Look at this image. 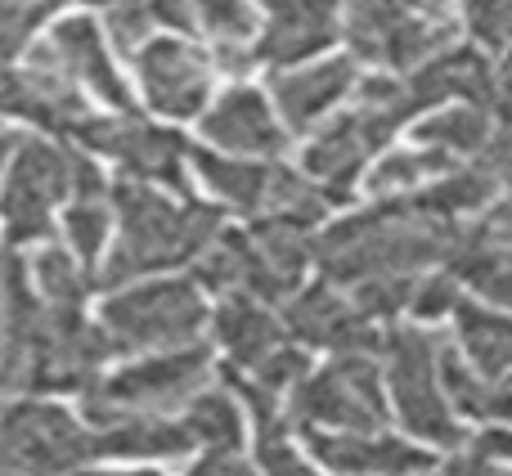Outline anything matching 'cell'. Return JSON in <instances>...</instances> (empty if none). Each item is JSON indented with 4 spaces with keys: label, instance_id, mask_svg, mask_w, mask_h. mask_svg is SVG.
Masks as SVG:
<instances>
[{
    "label": "cell",
    "instance_id": "1",
    "mask_svg": "<svg viewBox=\"0 0 512 476\" xmlns=\"http://www.w3.org/2000/svg\"><path fill=\"white\" fill-rule=\"evenodd\" d=\"M454 234L459 225L418 212L409 198H378L315 234V270L342 292L369 279H418L441 270Z\"/></svg>",
    "mask_w": 512,
    "mask_h": 476
},
{
    "label": "cell",
    "instance_id": "2",
    "mask_svg": "<svg viewBox=\"0 0 512 476\" xmlns=\"http://www.w3.org/2000/svg\"><path fill=\"white\" fill-rule=\"evenodd\" d=\"M108 207H113L117 234L104 265L95 270V292H113L126 288V283L185 270L225 225V212L216 203L180 198L126 176L108 185Z\"/></svg>",
    "mask_w": 512,
    "mask_h": 476
},
{
    "label": "cell",
    "instance_id": "3",
    "mask_svg": "<svg viewBox=\"0 0 512 476\" xmlns=\"http://www.w3.org/2000/svg\"><path fill=\"white\" fill-rule=\"evenodd\" d=\"M445 328L414 324V319H396L382 333V387H387V409L400 418L409 441L427 445V450L454 454L468 445V427L450 409L441 391V346Z\"/></svg>",
    "mask_w": 512,
    "mask_h": 476
},
{
    "label": "cell",
    "instance_id": "4",
    "mask_svg": "<svg viewBox=\"0 0 512 476\" xmlns=\"http://www.w3.org/2000/svg\"><path fill=\"white\" fill-rule=\"evenodd\" d=\"M216 378V355L212 346L194 342L180 351L158 355H135L117 373H99L86 391H81V423L90 432L113 427L122 418H171L207 391Z\"/></svg>",
    "mask_w": 512,
    "mask_h": 476
},
{
    "label": "cell",
    "instance_id": "5",
    "mask_svg": "<svg viewBox=\"0 0 512 476\" xmlns=\"http://www.w3.org/2000/svg\"><path fill=\"white\" fill-rule=\"evenodd\" d=\"M207 292L194 279H140L113 288L99 310V333L108 337L113 355H158L203 342L207 333Z\"/></svg>",
    "mask_w": 512,
    "mask_h": 476
},
{
    "label": "cell",
    "instance_id": "6",
    "mask_svg": "<svg viewBox=\"0 0 512 476\" xmlns=\"http://www.w3.org/2000/svg\"><path fill=\"white\" fill-rule=\"evenodd\" d=\"M77 162L81 149L63 140H14L5 158V180H0V234L5 247L45 243L54 234V212L77 189Z\"/></svg>",
    "mask_w": 512,
    "mask_h": 476
},
{
    "label": "cell",
    "instance_id": "7",
    "mask_svg": "<svg viewBox=\"0 0 512 476\" xmlns=\"http://www.w3.org/2000/svg\"><path fill=\"white\" fill-rule=\"evenodd\" d=\"M292 432H382L391 423L382 364L373 355H333L283 396Z\"/></svg>",
    "mask_w": 512,
    "mask_h": 476
},
{
    "label": "cell",
    "instance_id": "8",
    "mask_svg": "<svg viewBox=\"0 0 512 476\" xmlns=\"http://www.w3.org/2000/svg\"><path fill=\"white\" fill-rule=\"evenodd\" d=\"M68 144H77L90 158L117 162L126 180L194 198L189 194V140L171 126H158L140 113H90L68 131Z\"/></svg>",
    "mask_w": 512,
    "mask_h": 476
},
{
    "label": "cell",
    "instance_id": "9",
    "mask_svg": "<svg viewBox=\"0 0 512 476\" xmlns=\"http://www.w3.org/2000/svg\"><path fill=\"white\" fill-rule=\"evenodd\" d=\"M342 41L355 63L405 77L432 54L450 50L459 41V23H432L405 0H342Z\"/></svg>",
    "mask_w": 512,
    "mask_h": 476
},
{
    "label": "cell",
    "instance_id": "10",
    "mask_svg": "<svg viewBox=\"0 0 512 476\" xmlns=\"http://www.w3.org/2000/svg\"><path fill=\"white\" fill-rule=\"evenodd\" d=\"M396 131L400 126L387 113H378V108H369L364 99L351 95L315 135H306L297 171L342 207L360 189V176L369 171V162L382 149H391Z\"/></svg>",
    "mask_w": 512,
    "mask_h": 476
},
{
    "label": "cell",
    "instance_id": "11",
    "mask_svg": "<svg viewBox=\"0 0 512 476\" xmlns=\"http://www.w3.org/2000/svg\"><path fill=\"white\" fill-rule=\"evenodd\" d=\"M95 463V436L54 400H14L0 409V468L18 476H59Z\"/></svg>",
    "mask_w": 512,
    "mask_h": 476
},
{
    "label": "cell",
    "instance_id": "12",
    "mask_svg": "<svg viewBox=\"0 0 512 476\" xmlns=\"http://www.w3.org/2000/svg\"><path fill=\"white\" fill-rule=\"evenodd\" d=\"M113 360V346L90 324L86 310H50L41 306L27 342V378L23 391H86Z\"/></svg>",
    "mask_w": 512,
    "mask_h": 476
},
{
    "label": "cell",
    "instance_id": "13",
    "mask_svg": "<svg viewBox=\"0 0 512 476\" xmlns=\"http://www.w3.org/2000/svg\"><path fill=\"white\" fill-rule=\"evenodd\" d=\"M135 81L144 104L167 122H194L212 104L216 63L203 41H189L176 32H158L131 54Z\"/></svg>",
    "mask_w": 512,
    "mask_h": 476
},
{
    "label": "cell",
    "instance_id": "14",
    "mask_svg": "<svg viewBox=\"0 0 512 476\" xmlns=\"http://www.w3.org/2000/svg\"><path fill=\"white\" fill-rule=\"evenodd\" d=\"M279 324L306 351H328V355H382V333L387 328L373 324L342 288H333L328 279L301 283L292 297H283Z\"/></svg>",
    "mask_w": 512,
    "mask_h": 476
},
{
    "label": "cell",
    "instance_id": "15",
    "mask_svg": "<svg viewBox=\"0 0 512 476\" xmlns=\"http://www.w3.org/2000/svg\"><path fill=\"white\" fill-rule=\"evenodd\" d=\"M333 45H342V0H261L248 54L252 68L283 72L324 59Z\"/></svg>",
    "mask_w": 512,
    "mask_h": 476
},
{
    "label": "cell",
    "instance_id": "16",
    "mask_svg": "<svg viewBox=\"0 0 512 476\" xmlns=\"http://www.w3.org/2000/svg\"><path fill=\"white\" fill-rule=\"evenodd\" d=\"M198 135H203V149L252 162H283L292 149V135L283 131L265 90L248 81H234L198 113Z\"/></svg>",
    "mask_w": 512,
    "mask_h": 476
},
{
    "label": "cell",
    "instance_id": "17",
    "mask_svg": "<svg viewBox=\"0 0 512 476\" xmlns=\"http://www.w3.org/2000/svg\"><path fill=\"white\" fill-rule=\"evenodd\" d=\"M355 77H360V68H355L351 54H324V59H315V63H297V68L270 72L265 99H270V108L279 113L283 131H288L292 140H297V135L306 140V135H315L319 126L351 99Z\"/></svg>",
    "mask_w": 512,
    "mask_h": 476
},
{
    "label": "cell",
    "instance_id": "18",
    "mask_svg": "<svg viewBox=\"0 0 512 476\" xmlns=\"http://www.w3.org/2000/svg\"><path fill=\"white\" fill-rule=\"evenodd\" d=\"M306 459L337 476H423L436 468V454L409 436L382 432H297Z\"/></svg>",
    "mask_w": 512,
    "mask_h": 476
},
{
    "label": "cell",
    "instance_id": "19",
    "mask_svg": "<svg viewBox=\"0 0 512 476\" xmlns=\"http://www.w3.org/2000/svg\"><path fill=\"white\" fill-rule=\"evenodd\" d=\"M41 45L54 54V63L68 72V81L86 99L104 104L108 113H135L131 86H126L122 68H117V59H113V45L104 41L95 18H86V14L63 18V23L50 27V36H45Z\"/></svg>",
    "mask_w": 512,
    "mask_h": 476
},
{
    "label": "cell",
    "instance_id": "20",
    "mask_svg": "<svg viewBox=\"0 0 512 476\" xmlns=\"http://www.w3.org/2000/svg\"><path fill=\"white\" fill-rule=\"evenodd\" d=\"M499 72H504V63L490 59L481 45L454 41L450 50L432 54L423 68L405 72V95H409V108H414V122L441 104H472V108H486L490 113Z\"/></svg>",
    "mask_w": 512,
    "mask_h": 476
},
{
    "label": "cell",
    "instance_id": "21",
    "mask_svg": "<svg viewBox=\"0 0 512 476\" xmlns=\"http://www.w3.org/2000/svg\"><path fill=\"white\" fill-rule=\"evenodd\" d=\"M441 270L459 283L463 297L512 310V238L486 230L481 221L459 225Z\"/></svg>",
    "mask_w": 512,
    "mask_h": 476
},
{
    "label": "cell",
    "instance_id": "22",
    "mask_svg": "<svg viewBox=\"0 0 512 476\" xmlns=\"http://www.w3.org/2000/svg\"><path fill=\"white\" fill-rule=\"evenodd\" d=\"M207 328H212L216 346L225 351V369L230 373H256L279 346L292 342L279 324V310L252 297H216Z\"/></svg>",
    "mask_w": 512,
    "mask_h": 476
},
{
    "label": "cell",
    "instance_id": "23",
    "mask_svg": "<svg viewBox=\"0 0 512 476\" xmlns=\"http://www.w3.org/2000/svg\"><path fill=\"white\" fill-rule=\"evenodd\" d=\"M189 176L203 180V189L216 198L221 212H234L243 221H261L265 198H270V180H274V162L230 158V153L189 144Z\"/></svg>",
    "mask_w": 512,
    "mask_h": 476
},
{
    "label": "cell",
    "instance_id": "24",
    "mask_svg": "<svg viewBox=\"0 0 512 476\" xmlns=\"http://www.w3.org/2000/svg\"><path fill=\"white\" fill-rule=\"evenodd\" d=\"M194 18V36L207 45L216 72L243 81L252 72V36H256V5L252 0H185Z\"/></svg>",
    "mask_w": 512,
    "mask_h": 476
},
{
    "label": "cell",
    "instance_id": "25",
    "mask_svg": "<svg viewBox=\"0 0 512 476\" xmlns=\"http://www.w3.org/2000/svg\"><path fill=\"white\" fill-rule=\"evenodd\" d=\"M454 351L481 373V378H504L512 373V315L499 306H481L472 297H459L450 310Z\"/></svg>",
    "mask_w": 512,
    "mask_h": 476
},
{
    "label": "cell",
    "instance_id": "26",
    "mask_svg": "<svg viewBox=\"0 0 512 476\" xmlns=\"http://www.w3.org/2000/svg\"><path fill=\"white\" fill-rule=\"evenodd\" d=\"M95 436V459H185L194 454V441H189L185 423L176 414L171 418H122L113 427H99Z\"/></svg>",
    "mask_w": 512,
    "mask_h": 476
},
{
    "label": "cell",
    "instance_id": "27",
    "mask_svg": "<svg viewBox=\"0 0 512 476\" xmlns=\"http://www.w3.org/2000/svg\"><path fill=\"white\" fill-rule=\"evenodd\" d=\"M414 144L423 149H436L454 162H472L490 149L495 140V122H490L486 108H472V104H441L432 113H423L414 122Z\"/></svg>",
    "mask_w": 512,
    "mask_h": 476
},
{
    "label": "cell",
    "instance_id": "28",
    "mask_svg": "<svg viewBox=\"0 0 512 476\" xmlns=\"http://www.w3.org/2000/svg\"><path fill=\"white\" fill-rule=\"evenodd\" d=\"M27 283H32L36 301L50 310H86V297L95 292V274L54 238L36 243L32 261H27Z\"/></svg>",
    "mask_w": 512,
    "mask_h": 476
},
{
    "label": "cell",
    "instance_id": "29",
    "mask_svg": "<svg viewBox=\"0 0 512 476\" xmlns=\"http://www.w3.org/2000/svg\"><path fill=\"white\" fill-rule=\"evenodd\" d=\"M454 167V158L436 149H423V144H409V149H382L378 158L369 162V171L360 176V189L378 203V198H409L423 185H432L436 176Z\"/></svg>",
    "mask_w": 512,
    "mask_h": 476
},
{
    "label": "cell",
    "instance_id": "30",
    "mask_svg": "<svg viewBox=\"0 0 512 476\" xmlns=\"http://www.w3.org/2000/svg\"><path fill=\"white\" fill-rule=\"evenodd\" d=\"M176 418L185 423L194 450H239L243 436H248V414H243L239 396L230 387L198 391Z\"/></svg>",
    "mask_w": 512,
    "mask_h": 476
},
{
    "label": "cell",
    "instance_id": "31",
    "mask_svg": "<svg viewBox=\"0 0 512 476\" xmlns=\"http://www.w3.org/2000/svg\"><path fill=\"white\" fill-rule=\"evenodd\" d=\"M68 5H99L108 0H0V68H14L27 54V45L36 41L45 23L54 14H63Z\"/></svg>",
    "mask_w": 512,
    "mask_h": 476
},
{
    "label": "cell",
    "instance_id": "32",
    "mask_svg": "<svg viewBox=\"0 0 512 476\" xmlns=\"http://www.w3.org/2000/svg\"><path fill=\"white\" fill-rule=\"evenodd\" d=\"M108 238H113V207L104 198H68L63 203V247L86 265L90 274L99 270V256H104Z\"/></svg>",
    "mask_w": 512,
    "mask_h": 476
},
{
    "label": "cell",
    "instance_id": "33",
    "mask_svg": "<svg viewBox=\"0 0 512 476\" xmlns=\"http://www.w3.org/2000/svg\"><path fill=\"white\" fill-rule=\"evenodd\" d=\"M454 14L468 23L472 45L499 63H512V0H454Z\"/></svg>",
    "mask_w": 512,
    "mask_h": 476
},
{
    "label": "cell",
    "instance_id": "34",
    "mask_svg": "<svg viewBox=\"0 0 512 476\" xmlns=\"http://www.w3.org/2000/svg\"><path fill=\"white\" fill-rule=\"evenodd\" d=\"M99 32H104V41L113 45L117 54L131 59L149 36H158V23H153V14H149V0H108Z\"/></svg>",
    "mask_w": 512,
    "mask_h": 476
},
{
    "label": "cell",
    "instance_id": "35",
    "mask_svg": "<svg viewBox=\"0 0 512 476\" xmlns=\"http://www.w3.org/2000/svg\"><path fill=\"white\" fill-rule=\"evenodd\" d=\"M459 283L450 279L445 270H427L414 279V292H409V310L405 319H414V324H441V319H450L454 301H459Z\"/></svg>",
    "mask_w": 512,
    "mask_h": 476
},
{
    "label": "cell",
    "instance_id": "36",
    "mask_svg": "<svg viewBox=\"0 0 512 476\" xmlns=\"http://www.w3.org/2000/svg\"><path fill=\"white\" fill-rule=\"evenodd\" d=\"M441 476H512V463L504 459H490V454H477V450H454L445 454V463H436Z\"/></svg>",
    "mask_w": 512,
    "mask_h": 476
},
{
    "label": "cell",
    "instance_id": "37",
    "mask_svg": "<svg viewBox=\"0 0 512 476\" xmlns=\"http://www.w3.org/2000/svg\"><path fill=\"white\" fill-rule=\"evenodd\" d=\"M185 476H261L256 463L243 459V450H203L185 468Z\"/></svg>",
    "mask_w": 512,
    "mask_h": 476
},
{
    "label": "cell",
    "instance_id": "38",
    "mask_svg": "<svg viewBox=\"0 0 512 476\" xmlns=\"http://www.w3.org/2000/svg\"><path fill=\"white\" fill-rule=\"evenodd\" d=\"M468 450L512 463V427H481L477 436H468Z\"/></svg>",
    "mask_w": 512,
    "mask_h": 476
},
{
    "label": "cell",
    "instance_id": "39",
    "mask_svg": "<svg viewBox=\"0 0 512 476\" xmlns=\"http://www.w3.org/2000/svg\"><path fill=\"white\" fill-rule=\"evenodd\" d=\"M486 427H512V373L495 378V387H490V423Z\"/></svg>",
    "mask_w": 512,
    "mask_h": 476
},
{
    "label": "cell",
    "instance_id": "40",
    "mask_svg": "<svg viewBox=\"0 0 512 476\" xmlns=\"http://www.w3.org/2000/svg\"><path fill=\"white\" fill-rule=\"evenodd\" d=\"M59 476H162V472H149V468H126V472H117V468H90V463H81V468H68V472H59Z\"/></svg>",
    "mask_w": 512,
    "mask_h": 476
},
{
    "label": "cell",
    "instance_id": "41",
    "mask_svg": "<svg viewBox=\"0 0 512 476\" xmlns=\"http://www.w3.org/2000/svg\"><path fill=\"white\" fill-rule=\"evenodd\" d=\"M9 149H14V140H9V135H0V167H5V158H9Z\"/></svg>",
    "mask_w": 512,
    "mask_h": 476
},
{
    "label": "cell",
    "instance_id": "42",
    "mask_svg": "<svg viewBox=\"0 0 512 476\" xmlns=\"http://www.w3.org/2000/svg\"><path fill=\"white\" fill-rule=\"evenodd\" d=\"M423 476H441V472H436V468H432V472H423Z\"/></svg>",
    "mask_w": 512,
    "mask_h": 476
}]
</instances>
